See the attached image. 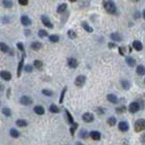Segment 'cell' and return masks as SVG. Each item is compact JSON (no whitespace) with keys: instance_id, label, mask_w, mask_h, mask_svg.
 <instances>
[{"instance_id":"1","label":"cell","mask_w":145,"mask_h":145,"mask_svg":"<svg viewBox=\"0 0 145 145\" xmlns=\"http://www.w3.org/2000/svg\"><path fill=\"white\" fill-rule=\"evenodd\" d=\"M102 5H103V8H105V10L108 12V14H115L116 13V6L114 4V2H113L112 0H103L102 1Z\"/></svg>"},{"instance_id":"2","label":"cell","mask_w":145,"mask_h":145,"mask_svg":"<svg viewBox=\"0 0 145 145\" xmlns=\"http://www.w3.org/2000/svg\"><path fill=\"white\" fill-rule=\"evenodd\" d=\"M134 131L136 133H139L142 131H145V120L144 119H138L134 123Z\"/></svg>"},{"instance_id":"3","label":"cell","mask_w":145,"mask_h":145,"mask_svg":"<svg viewBox=\"0 0 145 145\" xmlns=\"http://www.w3.org/2000/svg\"><path fill=\"white\" fill-rule=\"evenodd\" d=\"M86 77L84 75H78V76H76V78L75 79V84L76 86H78V87H81V86L84 85Z\"/></svg>"},{"instance_id":"4","label":"cell","mask_w":145,"mask_h":145,"mask_svg":"<svg viewBox=\"0 0 145 145\" xmlns=\"http://www.w3.org/2000/svg\"><path fill=\"white\" fill-rule=\"evenodd\" d=\"M139 108H140V107L137 102H131L129 106V111L131 113H135L139 110Z\"/></svg>"},{"instance_id":"5","label":"cell","mask_w":145,"mask_h":145,"mask_svg":"<svg viewBox=\"0 0 145 145\" xmlns=\"http://www.w3.org/2000/svg\"><path fill=\"white\" fill-rule=\"evenodd\" d=\"M82 120L86 122V123H90V122H93L94 121V116L92 113L86 112L82 115Z\"/></svg>"},{"instance_id":"6","label":"cell","mask_w":145,"mask_h":145,"mask_svg":"<svg viewBox=\"0 0 145 145\" xmlns=\"http://www.w3.org/2000/svg\"><path fill=\"white\" fill-rule=\"evenodd\" d=\"M41 19H42V22H43V24L45 26H47L48 28H53V24L51 23V22L49 20V18H48V16H42Z\"/></svg>"},{"instance_id":"7","label":"cell","mask_w":145,"mask_h":145,"mask_svg":"<svg viewBox=\"0 0 145 145\" xmlns=\"http://www.w3.org/2000/svg\"><path fill=\"white\" fill-rule=\"evenodd\" d=\"M33 102L32 99L28 96H22L20 98V103L24 105V106H29Z\"/></svg>"},{"instance_id":"8","label":"cell","mask_w":145,"mask_h":145,"mask_svg":"<svg viewBox=\"0 0 145 145\" xmlns=\"http://www.w3.org/2000/svg\"><path fill=\"white\" fill-rule=\"evenodd\" d=\"M0 76H1V78L4 79V80H10L12 78L11 73H9V72H7V71H2V72L0 73Z\"/></svg>"},{"instance_id":"9","label":"cell","mask_w":145,"mask_h":145,"mask_svg":"<svg viewBox=\"0 0 145 145\" xmlns=\"http://www.w3.org/2000/svg\"><path fill=\"white\" fill-rule=\"evenodd\" d=\"M89 136H90L93 140H100L101 139V134H100L98 131H92V132H90Z\"/></svg>"},{"instance_id":"10","label":"cell","mask_w":145,"mask_h":145,"mask_svg":"<svg viewBox=\"0 0 145 145\" xmlns=\"http://www.w3.org/2000/svg\"><path fill=\"white\" fill-rule=\"evenodd\" d=\"M118 128L121 132H127V131L129 130V125H128L127 122H125V121H121V122L118 124Z\"/></svg>"},{"instance_id":"11","label":"cell","mask_w":145,"mask_h":145,"mask_svg":"<svg viewBox=\"0 0 145 145\" xmlns=\"http://www.w3.org/2000/svg\"><path fill=\"white\" fill-rule=\"evenodd\" d=\"M110 38L112 39L113 41H115V42H121V41L123 40V37H122L121 34H119V33H112V34L110 35Z\"/></svg>"},{"instance_id":"12","label":"cell","mask_w":145,"mask_h":145,"mask_svg":"<svg viewBox=\"0 0 145 145\" xmlns=\"http://www.w3.org/2000/svg\"><path fill=\"white\" fill-rule=\"evenodd\" d=\"M107 99H108V102H110L111 103H117L118 102V98L113 94H108L107 96Z\"/></svg>"},{"instance_id":"13","label":"cell","mask_w":145,"mask_h":145,"mask_svg":"<svg viewBox=\"0 0 145 145\" xmlns=\"http://www.w3.org/2000/svg\"><path fill=\"white\" fill-rule=\"evenodd\" d=\"M68 65H69V67H70V68L75 69V68L77 67L78 63H77L76 59H75V58H69V59H68Z\"/></svg>"},{"instance_id":"14","label":"cell","mask_w":145,"mask_h":145,"mask_svg":"<svg viewBox=\"0 0 145 145\" xmlns=\"http://www.w3.org/2000/svg\"><path fill=\"white\" fill-rule=\"evenodd\" d=\"M133 47L135 50H137V51H140V50H142V48H143V46H142V43L139 42V41H134V43H133Z\"/></svg>"},{"instance_id":"15","label":"cell","mask_w":145,"mask_h":145,"mask_svg":"<svg viewBox=\"0 0 145 145\" xmlns=\"http://www.w3.org/2000/svg\"><path fill=\"white\" fill-rule=\"evenodd\" d=\"M20 20H22V23L24 26H29V25L31 24V20H30V18L27 16H22Z\"/></svg>"},{"instance_id":"16","label":"cell","mask_w":145,"mask_h":145,"mask_svg":"<svg viewBox=\"0 0 145 145\" xmlns=\"http://www.w3.org/2000/svg\"><path fill=\"white\" fill-rule=\"evenodd\" d=\"M34 112L38 114V115H43L45 113V108L42 107V106H36L34 108Z\"/></svg>"},{"instance_id":"17","label":"cell","mask_w":145,"mask_h":145,"mask_svg":"<svg viewBox=\"0 0 145 145\" xmlns=\"http://www.w3.org/2000/svg\"><path fill=\"white\" fill-rule=\"evenodd\" d=\"M23 62H24V56H22V58L20 59L19 63H18V67H17V77L20 76V74H22V67H23Z\"/></svg>"},{"instance_id":"18","label":"cell","mask_w":145,"mask_h":145,"mask_svg":"<svg viewBox=\"0 0 145 145\" xmlns=\"http://www.w3.org/2000/svg\"><path fill=\"white\" fill-rule=\"evenodd\" d=\"M136 74L138 75H145V67L143 65H138V66L136 67Z\"/></svg>"},{"instance_id":"19","label":"cell","mask_w":145,"mask_h":145,"mask_svg":"<svg viewBox=\"0 0 145 145\" xmlns=\"http://www.w3.org/2000/svg\"><path fill=\"white\" fill-rule=\"evenodd\" d=\"M81 26L83 27V29L84 30H86L87 32H89V33H91V32H93V28H92L88 23L86 22H81Z\"/></svg>"},{"instance_id":"20","label":"cell","mask_w":145,"mask_h":145,"mask_svg":"<svg viewBox=\"0 0 145 145\" xmlns=\"http://www.w3.org/2000/svg\"><path fill=\"white\" fill-rule=\"evenodd\" d=\"M126 62H127V64L129 65L130 67H134L135 66V60L133 57H131V56L126 57Z\"/></svg>"},{"instance_id":"21","label":"cell","mask_w":145,"mask_h":145,"mask_svg":"<svg viewBox=\"0 0 145 145\" xmlns=\"http://www.w3.org/2000/svg\"><path fill=\"white\" fill-rule=\"evenodd\" d=\"M66 10H67V4H66V3H63V4H60V5L58 6L57 13H58V14H62V13H64Z\"/></svg>"},{"instance_id":"22","label":"cell","mask_w":145,"mask_h":145,"mask_svg":"<svg viewBox=\"0 0 145 145\" xmlns=\"http://www.w3.org/2000/svg\"><path fill=\"white\" fill-rule=\"evenodd\" d=\"M0 50L2 51V52H8L9 50H10V48L9 47L4 43H0Z\"/></svg>"},{"instance_id":"23","label":"cell","mask_w":145,"mask_h":145,"mask_svg":"<svg viewBox=\"0 0 145 145\" xmlns=\"http://www.w3.org/2000/svg\"><path fill=\"white\" fill-rule=\"evenodd\" d=\"M41 48H42V44L39 43V42H34L31 45V48L34 49V50H39Z\"/></svg>"},{"instance_id":"24","label":"cell","mask_w":145,"mask_h":145,"mask_svg":"<svg viewBox=\"0 0 145 145\" xmlns=\"http://www.w3.org/2000/svg\"><path fill=\"white\" fill-rule=\"evenodd\" d=\"M16 124L18 127H26L28 123H27L25 120H23V119H18V120H16Z\"/></svg>"},{"instance_id":"25","label":"cell","mask_w":145,"mask_h":145,"mask_svg":"<svg viewBox=\"0 0 145 145\" xmlns=\"http://www.w3.org/2000/svg\"><path fill=\"white\" fill-rule=\"evenodd\" d=\"M121 84H122V87H123L124 89H126V90L130 89V87H131V83H130V81L126 80V79H124V80L121 81Z\"/></svg>"},{"instance_id":"26","label":"cell","mask_w":145,"mask_h":145,"mask_svg":"<svg viewBox=\"0 0 145 145\" xmlns=\"http://www.w3.org/2000/svg\"><path fill=\"white\" fill-rule=\"evenodd\" d=\"M49 111H50V112H52V113H58L60 111V109L57 106H55V105H51V106L49 107Z\"/></svg>"},{"instance_id":"27","label":"cell","mask_w":145,"mask_h":145,"mask_svg":"<svg viewBox=\"0 0 145 145\" xmlns=\"http://www.w3.org/2000/svg\"><path fill=\"white\" fill-rule=\"evenodd\" d=\"M10 134H11V136H13V137L17 138V137L19 136V132L16 129H12L11 131H10Z\"/></svg>"},{"instance_id":"28","label":"cell","mask_w":145,"mask_h":145,"mask_svg":"<svg viewBox=\"0 0 145 145\" xmlns=\"http://www.w3.org/2000/svg\"><path fill=\"white\" fill-rule=\"evenodd\" d=\"M108 124L109 126H111V127L115 126L116 125V118L115 117H109L108 119Z\"/></svg>"},{"instance_id":"29","label":"cell","mask_w":145,"mask_h":145,"mask_svg":"<svg viewBox=\"0 0 145 145\" xmlns=\"http://www.w3.org/2000/svg\"><path fill=\"white\" fill-rule=\"evenodd\" d=\"M34 66L39 69V70H41L42 69V67H43V62L42 61H40V60H35L34 61Z\"/></svg>"},{"instance_id":"30","label":"cell","mask_w":145,"mask_h":145,"mask_svg":"<svg viewBox=\"0 0 145 145\" xmlns=\"http://www.w3.org/2000/svg\"><path fill=\"white\" fill-rule=\"evenodd\" d=\"M49 41L52 42V43H57L59 41V36H57V35H51V36H49Z\"/></svg>"},{"instance_id":"31","label":"cell","mask_w":145,"mask_h":145,"mask_svg":"<svg viewBox=\"0 0 145 145\" xmlns=\"http://www.w3.org/2000/svg\"><path fill=\"white\" fill-rule=\"evenodd\" d=\"M3 5L6 8H11L12 6H13V2H12L11 0H3Z\"/></svg>"},{"instance_id":"32","label":"cell","mask_w":145,"mask_h":145,"mask_svg":"<svg viewBox=\"0 0 145 145\" xmlns=\"http://www.w3.org/2000/svg\"><path fill=\"white\" fill-rule=\"evenodd\" d=\"M2 112H3V114H4L5 116H7V117H10V116H11V110H10V109H9L8 108H3Z\"/></svg>"},{"instance_id":"33","label":"cell","mask_w":145,"mask_h":145,"mask_svg":"<svg viewBox=\"0 0 145 145\" xmlns=\"http://www.w3.org/2000/svg\"><path fill=\"white\" fill-rule=\"evenodd\" d=\"M66 114H67V116H68V121H69V123L70 124H74V119H73V116H72V114H71L68 110H66Z\"/></svg>"},{"instance_id":"34","label":"cell","mask_w":145,"mask_h":145,"mask_svg":"<svg viewBox=\"0 0 145 145\" xmlns=\"http://www.w3.org/2000/svg\"><path fill=\"white\" fill-rule=\"evenodd\" d=\"M68 36H69L71 39H75V38H76V33H75L74 30H69V31H68Z\"/></svg>"},{"instance_id":"35","label":"cell","mask_w":145,"mask_h":145,"mask_svg":"<svg viewBox=\"0 0 145 145\" xmlns=\"http://www.w3.org/2000/svg\"><path fill=\"white\" fill-rule=\"evenodd\" d=\"M38 35H39V37L45 38V37H47L48 34V32H47L46 30H40V31H39V33H38Z\"/></svg>"},{"instance_id":"36","label":"cell","mask_w":145,"mask_h":145,"mask_svg":"<svg viewBox=\"0 0 145 145\" xmlns=\"http://www.w3.org/2000/svg\"><path fill=\"white\" fill-rule=\"evenodd\" d=\"M79 136H80V137H82V138H84V139H85V138H87V137L89 136V134H88V133H87L86 131H84V130H82V131H81V132H80V134H79Z\"/></svg>"},{"instance_id":"37","label":"cell","mask_w":145,"mask_h":145,"mask_svg":"<svg viewBox=\"0 0 145 145\" xmlns=\"http://www.w3.org/2000/svg\"><path fill=\"white\" fill-rule=\"evenodd\" d=\"M67 91V87H64V89H63V91L61 93V96H60V100H59V102L60 103H62L63 102V100H64V96H65V93Z\"/></svg>"},{"instance_id":"38","label":"cell","mask_w":145,"mask_h":145,"mask_svg":"<svg viewBox=\"0 0 145 145\" xmlns=\"http://www.w3.org/2000/svg\"><path fill=\"white\" fill-rule=\"evenodd\" d=\"M44 95H46V96H52L53 95V93L52 91H50V90H48V89H44L43 91H42Z\"/></svg>"},{"instance_id":"39","label":"cell","mask_w":145,"mask_h":145,"mask_svg":"<svg viewBox=\"0 0 145 145\" xmlns=\"http://www.w3.org/2000/svg\"><path fill=\"white\" fill-rule=\"evenodd\" d=\"M76 128H77V123H74V124H73V127L70 129L71 134H72V135H74V134H75V129H76Z\"/></svg>"},{"instance_id":"40","label":"cell","mask_w":145,"mask_h":145,"mask_svg":"<svg viewBox=\"0 0 145 145\" xmlns=\"http://www.w3.org/2000/svg\"><path fill=\"white\" fill-rule=\"evenodd\" d=\"M126 111V108L125 107H120V108H116V112L117 113H123Z\"/></svg>"},{"instance_id":"41","label":"cell","mask_w":145,"mask_h":145,"mask_svg":"<svg viewBox=\"0 0 145 145\" xmlns=\"http://www.w3.org/2000/svg\"><path fill=\"white\" fill-rule=\"evenodd\" d=\"M25 72H27V73H31L33 70V68H32V66L31 65H27V66H25Z\"/></svg>"},{"instance_id":"42","label":"cell","mask_w":145,"mask_h":145,"mask_svg":"<svg viewBox=\"0 0 145 145\" xmlns=\"http://www.w3.org/2000/svg\"><path fill=\"white\" fill-rule=\"evenodd\" d=\"M16 47H17V48L20 50V51H24V48H23V45H22V43H17L16 44Z\"/></svg>"},{"instance_id":"43","label":"cell","mask_w":145,"mask_h":145,"mask_svg":"<svg viewBox=\"0 0 145 145\" xmlns=\"http://www.w3.org/2000/svg\"><path fill=\"white\" fill-rule=\"evenodd\" d=\"M18 3L22 6H26L28 4V0H18Z\"/></svg>"},{"instance_id":"44","label":"cell","mask_w":145,"mask_h":145,"mask_svg":"<svg viewBox=\"0 0 145 145\" xmlns=\"http://www.w3.org/2000/svg\"><path fill=\"white\" fill-rule=\"evenodd\" d=\"M140 141H141L143 144H145V133L141 135V137H140Z\"/></svg>"},{"instance_id":"45","label":"cell","mask_w":145,"mask_h":145,"mask_svg":"<svg viewBox=\"0 0 145 145\" xmlns=\"http://www.w3.org/2000/svg\"><path fill=\"white\" fill-rule=\"evenodd\" d=\"M97 112L102 114V113H103V110H102V108H98V109H97Z\"/></svg>"},{"instance_id":"46","label":"cell","mask_w":145,"mask_h":145,"mask_svg":"<svg viewBox=\"0 0 145 145\" xmlns=\"http://www.w3.org/2000/svg\"><path fill=\"white\" fill-rule=\"evenodd\" d=\"M124 50H125V49H124L122 47L119 48V51H120V54H121V55H124Z\"/></svg>"},{"instance_id":"47","label":"cell","mask_w":145,"mask_h":145,"mask_svg":"<svg viewBox=\"0 0 145 145\" xmlns=\"http://www.w3.org/2000/svg\"><path fill=\"white\" fill-rule=\"evenodd\" d=\"M108 47L110 48H114V47H116V45L115 44H113V43H109L108 44Z\"/></svg>"},{"instance_id":"48","label":"cell","mask_w":145,"mask_h":145,"mask_svg":"<svg viewBox=\"0 0 145 145\" xmlns=\"http://www.w3.org/2000/svg\"><path fill=\"white\" fill-rule=\"evenodd\" d=\"M75 145H83V144H82V143H80V142H76V143H75Z\"/></svg>"},{"instance_id":"49","label":"cell","mask_w":145,"mask_h":145,"mask_svg":"<svg viewBox=\"0 0 145 145\" xmlns=\"http://www.w3.org/2000/svg\"><path fill=\"white\" fill-rule=\"evenodd\" d=\"M143 17H144V19H145V10L143 11Z\"/></svg>"},{"instance_id":"50","label":"cell","mask_w":145,"mask_h":145,"mask_svg":"<svg viewBox=\"0 0 145 145\" xmlns=\"http://www.w3.org/2000/svg\"><path fill=\"white\" fill-rule=\"evenodd\" d=\"M71 2H75V1H76V0H70Z\"/></svg>"},{"instance_id":"51","label":"cell","mask_w":145,"mask_h":145,"mask_svg":"<svg viewBox=\"0 0 145 145\" xmlns=\"http://www.w3.org/2000/svg\"><path fill=\"white\" fill-rule=\"evenodd\" d=\"M134 1H135V2H136V1H139V0H134Z\"/></svg>"},{"instance_id":"52","label":"cell","mask_w":145,"mask_h":145,"mask_svg":"<svg viewBox=\"0 0 145 145\" xmlns=\"http://www.w3.org/2000/svg\"><path fill=\"white\" fill-rule=\"evenodd\" d=\"M144 97H145V93H144Z\"/></svg>"},{"instance_id":"53","label":"cell","mask_w":145,"mask_h":145,"mask_svg":"<svg viewBox=\"0 0 145 145\" xmlns=\"http://www.w3.org/2000/svg\"><path fill=\"white\" fill-rule=\"evenodd\" d=\"M144 82H145V79H144Z\"/></svg>"}]
</instances>
